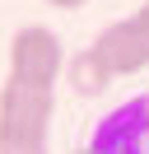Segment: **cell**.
<instances>
[{
    "label": "cell",
    "mask_w": 149,
    "mask_h": 154,
    "mask_svg": "<svg viewBox=\"0 0 149 154\" xmlns=\"http://www.w3.org/2000/svg\"><path fill=\"white\" fill-rule=\"evenodd\" d=\"M51 112H56L51 89L5 75V84H0V145H47Z\"/></svg>",
    "instance_id": "6da1fadb"
},
{
    "label": "cell",
    "mask_w": 149,
    "mask_h": 154,
    "mask_svg": "<svg viewBox=\"0 0 149 154\" xmlns=\"http://www.w3.org/2000/svg\"><path fill=\"white\" fill-rule=\"evenodd\" d=\"M65 75V47L51 28L42 23H23L9 38V79H23L37 89H56V79Z\"/></svg>",
    "instance_id": "7a4b0ae2"
},
{
    "label": "cell",
    "mask_w": 149,
    "mask_h": 154,
    "mask_svg": "<svg viewBox=\"0 0 149 154\" xmlns=\"http://www.w3.org/2000/svg\"><path fill=\"white\" fill-rule=\"evenodd\" d=\"M93 51H98V61L112 70V79L117 75H140V70L149 66V33L140 28L135 19H117V23H107V28L93 38Z\"/></svg>",
    "instance_id": "3957f363"
},
{
    "label": "cell",
    "mask_w": 149,
    "mask_h": 154,
    "mask_svg": "<svg viewBox=\"0 0 149 154\" xmlns=\"http://www.w3.org/2000/svg\"><path fill=\"white\" fill-rule=\"evenodd\" d=\"M140 135H149L144 103H130V107H117L112 117H102V126H98L89 149L93 154H140Z\"/></svg>",
    "instance_id": "277c9868"
},
{
    "label": "cell",
    "mask_w": 149,
    "mask_h": 154,
    "mask_svg": "<svg viewBox=\"0 0 149 154\" xmlns=\"http://www.w3.org/2000/svg\"><path fill=\"white\" fill-rule=\"evenodd\" d=\"M65 84H70L74 98H102L107 84H112V70L98 61L93 47H84V51H74V56H65Z\"/></svg>",
    "instance_id": "5b68a950"
},
{
    "label": "cell",
    "mask_w": 149,
    "mask_h": 154,
    "mask_svg": "<svg viewBox=\"0 0 149 154\" xmlns=\"http://www.w3.org/2000/svg\"><path fill=\"white\" fill-rule=\"evenodd\" d=\"M0 154H51L47 145H0Z\"/></svg>",
    "instance_id": "8992f818"
},
{
    "label": "cell",
    "mask_w": 149,
    "mask_h": 154,
    "mask_svg": "<svg viewBox=\"0 0 149 154\" xmlns=\"http://www.w3.org/2000/svg\"><path fill=\"white\" fill-rule=\"evenodd\" d=\"M135 23H140V28L149 33V0H144V5H140V10H135Z\"/></svg>",
    "instance_id": "52a82bcc"
},
{
    "label": "cell",
    "mask_w": 149,
    "mask_h": 154,
    "mask_svg": "<svg viewBox=\"0 0 149 154\" xmlns=\"http://www.w3.org/2000/svg\"><path fill=\"white\" fill-rule=\"evenodd\" d=\"M47 5H56V10H79V5H89V0H47Z\"/></svg>",
    "instance_id": "ba28073f"
},
{
    "label": "cell",
    "mask_w": 149,
    "mask_h": 154,
    "mask_svg": "<svg viewBox=\"0 0 149 154\" xmlns=\"http://www.w3.org/2000/svg\"><path fill=\"white\" fill-rule=\"evenodd\" d=\"M144 126H149V94H144Z\"/></svg>",
    "instance_id": "9c48e42d"
},
{
    "label": "cell",
    "mask_w": 149,
    "mask_h": 154,
    "mask_svg": "<svg viewBox=\"0 0 149 154\" xmlns=\"http://www.w3.org/2000/svg\"><path fill=\"white\" fill-rule=\"evenodd\" d=\"M74 154H93V149H74Z\"/></svg>",
    "instance_id": "30bf717a"
}]
</instances>
